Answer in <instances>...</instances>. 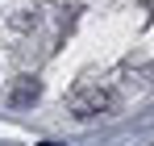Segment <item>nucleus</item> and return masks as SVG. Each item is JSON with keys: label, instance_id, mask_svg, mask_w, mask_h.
Segmentation results:
<instances>
[{"label": "nucleus", "instance_id": "nucleus-1", "mask_svg": "<svg viewBox=\"0 0 154 146\" xmlns=\"http://www.w3.org/2000/svg\"><path fill=\"white\" fill-rule=\"evenodd\" d=\"M46 146H63V142H46Z\"/></svg>", "mask_w": 154, "mask_h": 146}]
</instances>
